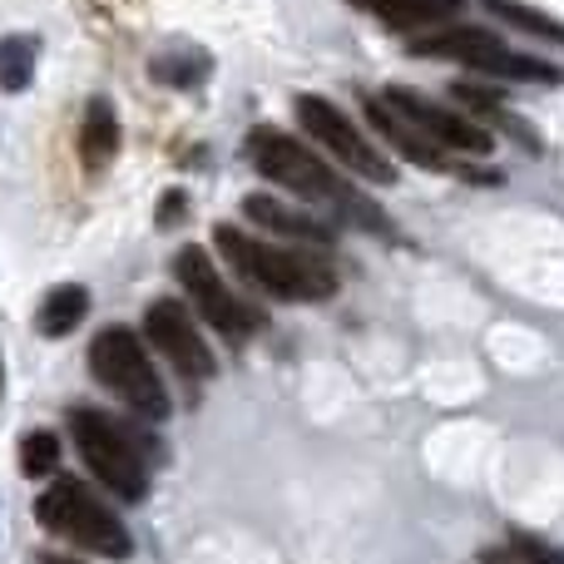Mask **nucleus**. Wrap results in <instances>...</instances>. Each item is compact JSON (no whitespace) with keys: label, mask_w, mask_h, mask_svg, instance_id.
I'll use <instances>...</instances> for the list:
<instances>
[{"label":"nucleus","mask_w":564,"mask_h":564,"mask_svg":"<svg viewBox=\"0 0 564 564\" xmlns=\"http://www.w3.org/2000/svg\"><path fill=\"white\" fill-rule=\"evenodd\" d=\"M248 159H253V169L268 178V184L292 188V194L307 198V204H327L332 214L361 218V228H371V234L387 228L367 198L351 194V188L341 184V178L332 174L307 144H297V139L282 134V129H253V134H248Z\"/></svg>","instance_id":"obj_1"},{"label":"nucleus","mask_w":564,"mask_h":564,"mask_svg":"<svg viewBox=\"0 0 564 564\" xmlns=\"http://www.w3.org/2000/svg\"><path fill=\"white\" fill-rule=\"evenodd\" d=\"M214 248L234 263V273H243L253 288L273 292V297H297V302H322L337 292V278L322 258H307V253H288V248H273V243H258L248 238L243 228H228L218 224L214 228Z\"/></svg>","instance_id":"obj_2"},{"label":"nucleus","mask_w":564,"mask_h":564,"mask_svg":"<svg viewBox=\"0 0 564 564\" xmlns=\"http://www.w3.org/2000/svg\"><path fill=\"white\" fill-rule=\"evenodd\" d=\"M35 520L50 530V535L69 540V545L89 550V555L129 560V550H134L124 520H119L105 500L89 496L79 480H55V486L35 500Z\"/></svg>","instance_id":"obj_3"},{"label":"nucleus","mask_w":564,"mask_h":564,"mask_svg":"<svg viewBox=\"0 0 564 564\" xmlns=\"http://www.w3.org/2000/svg\"><path fill=\"white\" fill-rule=\"evenodd\" d=\"M89 371H95L134 416H144V421L169 416V391H164V381H159V371L149 367L144 341L129 327H105L89 341Z\"/></svg>","instance_id":"obj_4"},{"label":"nucleus","mask_w":564,"mask_h":564,"mask_svg":"<svg viewBox=\"0 0 564 564\" xmlns=\"http://www.w3.org/2000/svg\"><path fill=\"white\" fill-rule=\"evenodd\" d=\"M69 431H75V446L85 456V466L95 470V480L119 500H144L149 496V466L139 456V446L105 416V411H69Z\"/></svg>","instance_id":"obj_5"},{"label":"nucleus","mask_w":564,"mask_h":564,"mask_svg":"<svg viewBox=\"0 0 564 564\" xmlns=\"http://www.w3.org/2000/svg\"><path fill=\"white\" fill-rule=\"evenodd\" d=\"M411 55L460 59L470 69H486V75H500V79H525V85H560L555 65H540L535 55H516L496 30H480V25H451V30H436V35H421L411 40Z\"/></svg>","instance_id":"obj_6"},{"label":"nucleus","mask_w":564,"mask_h":564,"mask_svg":"<svg viewBox=\"0 0 564 564\" xmlns=\"http://www.w3.org/2000/svg\"><path fill=\"white\" fill-rule=\"evenodd\" d=\"M297 124L307 129L312 144H327V154H337L351 174L371 178V184H391V164L387 154H377V144L361 139V129L341 115L332 99L322 95H297Z\"/></svg>","instance_id":"obj_7"},{"label":"nucleus","mask_w":564,"mask_h":564,"mask_svg":"<svg viewBox=\"0 0 564 564\" xmlns=\"http://www.w3.org/2000/svg\"><path fill=\"white\" fill-rule=\"evenodd\" d=\"M174 278L184 282V292H188V302H194L198 312H204L208 322H214L224 337H248V332H258V312L248 307V302H238L234 292H228V282L218 278V268H214V258L204 253V248H178V258H174Z\"/></svg>","instance_id":"obj_8"},{"label":"nucleus","mask_w":564,"mask_h":564,"mask_svg":"<svg viewBox=\"0 0 564 564\" xmlns=\"http://www.w3.org/2000/svg\"><path fill=\"white\" fill-rule=\"evenodd\" d=\"M144 337L154 341L159 351H164L169 361H174V371H184L188 381H208L218 371L214 351H208V341L198 337V327L188 322V307L174 297H159L149 302L144 312Z\"/></svg>","instance_id":"obj_9"},{"label":"nucleus","mask_w":564,"mask_h":564,"mask_svg":"<svg viewBox=\"0 0 564 564\" xmlns=\"http://www.w3.org/2000/svg\"><path fill=\"white\" fill-rule=\"evenodd\" d=\"M381 99H387V105L397 109L401 119H411V124H416L421 134L431 139V144L456 149V154H486V149H490V134H486V129H476L466 115H456V109H446V105H431V99L416 95V89L391 85Z\"/></svg>","instance_id":"obj_10"},{"label":"nucleus","mask_w":564,"mask_h":564,"mask_svg":"<svg viewBox=\"0 0 564 564\" xmlns=\"http://www.w3.org/2000/svg\"><path fill=\"white\" fill-rule=\"evenodd\" d=\"M367 119L381 129V134H387V144H397L401 154L411 159V164H421V169H451L446 149H441V144H431V139L421 134V129L411 124V119H401L397 109H391L381 95H371V99H367Z\"/></svg>","instance_id":"obj_11"},{"label":"nucleus","mask_w":564,"mask_h":564,"mask_svg":"<svg viewBox=\"0 0 564 564\" xmlns=\"http://www.w3.org/2000/svg\"><path fill=\"white\" fill-rule=\"evenodd\" d=\"M243 214L253 218V224H263L268 234L297 238V243H317V248H327V243H332V228H327V224H312L307 214H297V208L278 204V198H268V194L243 198Z\"/></svg>","instance_id":"obj_12"},{"label":"nucleus","mask_w":564,"mask_h":564,"mask_svg":"<svg viewBox=\"0 0 564 564\" xmlns=\"http://www.w3.org/2000/svg\"><path fill=\"white\" fill-rule=\"evenodd\" d=\"M361 10L381 20L387 30H416V25H441V20H456L466 0H357Z\"/></svg>","instance_id":"obj_13"},{"label":"nucleus","mask_w":564,"mask_h":564,"mask_svg":"<svg viewBox=\"0 0 564 564\" xmlns=\"http://www.w3.org/2000/svg\"><path fill=\"white\" fill-rule=\"evenodd\" d=\"M119 154V119L109 99H89L85 105V124H79V159H85L89 174L109 164Z\"/></svg>","instance_id":"obj_14"},{"label":"nucleus","mask_w":564,"mask_h":564,"mask_svg":"<svg viewBox=\"0 0 564 564\" xmlns=\"http://www.w3.org/2000/svg\"><path fill=\"white\" fill-rule=\"evenodd\" d=\"M85 312H89V292L79 282H65V288L45 292V302L35 312V327H40V337H69L85 322Z\"/></svg>","instance_id":"obj_15"},{"label":"nucleus","mask_w":564,"mask_h":564,"mask_svg":"<svg viewBox=\"0 0 564 564\" xmlns=\"http://www.w3.org/2000/svg\"><path fill=\"white\" fill-rule=\"evenodd\" d=\"M486 10L496 20H506V25L525 30V35H540V40H555V45H564V25L555 15H545V10H530V6H520V0H486Z\"/></svg>","instance_id":"obj_16"},{"label":"nucleus","mask_w":564,"mask_h":564,"mask_svg":"<svg viewBox=\"0 0 564 564\" xmlns=\"http://www.w3.org/2000/svg\"><path fill=\"white\" fill-rule=\"evenodd\" d=\"M35 75V40L30 35H6L0 40V89L15 95V89L30 85Z\"/></svg>","instance_id":"obj_17"},{"label":"nucleus","mask_w":564,"mask_h":564,"mask_svg":"<svg viewBox=\"0 0 564 564\" xmlns=\"http://www.w3.org/2000/svg\"><path fill=\"white\" fill-rule=\"evenodd\" d=\"M149 69H154L159 85L188 89V85H204L208 79V55H198V50H188V55H159Z\"/></svg>","instance_id":"obj_18"},{"label":"nucleus","mask_w":564,"mask_h":564,"mask_svg":"<svg viewBox=\"0 0 564 564\" xmlns=\"http://www.w3.org/2000/svg\"><path fill=\"white\" fill-rule=\"evenodd\" d=\"M55 460H59L55 431H30V436L20 441V470H25V476H50Z\"/></svg>","instance_id":"obj_19"},{"label":"nucleus","mask_w":564,"mask_h":564,"mask_svg":"<svg viewBox=\"0 0 564 564\" xmlns=\"http://www.w3.org/2000/svg\"><path fill=\"white\" fill-rule=\"evenodd\" d=\"M480 564H560L550 550H540L535 540H506V545L480 550Z\"/></svg>","instance_id":"obj_20"},{"label":"nucleus","mask_w":564,"mask_h":564,"mask_svg":"<svg viewBox=\"0 0 564 564\" xmlns=\"http://www.w3.org/2000/svg\"><path fill=\"white\" fill-rule=\"evenodd\" d=\"M178 214H184V194H169L164 204H159V228H174Z\"/></svg>","instance_id":"obj_21"},{"label":"nucleus","mask_w":564,"mask_h":564,"mask_svg":"<svg viewBox=\"0 0 564 564\" xmlns=\"http://www.w3.org/2000/svg\"><path fill=\"white\" fill-rule=\"evenodd\" d=\"M40 564H79V560H59V555H45Z\"/></svg>","instance_id":"obj_22"},{"label":"nucleus","mask_w":564,"mask_h":564,"mask_svg":"<svg viewBox=\"0 0 564 564\" xmlns=\"http://www.w3.org/2000/svg\"><path fill=\"white\" fill-rule=\"evenodd\" d=\"M0 387H6V367H0Z\"/></svg>","instance_id":"obj_23"}]
</instances>
